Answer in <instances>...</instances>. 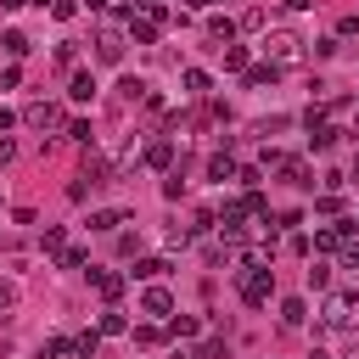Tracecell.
Segmentation results:
<instances>
[{"label": "cell", "instance_id": "obj_14", "mask_svg": "<svg viewBox=\"0 0 359 359\" xmlns=\"http://www.w3.org/2000/svg\"><path fill=\"white\" fill-rule=\"evenodd\" d=\"M208 180H219V185H224V180H236V163H230L224 151H219V157H208Z\"/></svg>", "mask_w": 359, "mask_h": 359}, {"label": "cell", "instance_id": "obj_37", "mask_svg": "<svg viewBox=\"0 0 359 359\" xmlns=\"http://www.w3.org/2000/svg\"><path fill=\"white\" fill-rule=\"evenodd\" d=\"M11 303H17V286H11V280H0V309H11Z\"/></svg>", "mask_w": 359, "mask_h": 359}, {"label": "cell", "instance_id": "obj_15", "mask_svg": "<svg viewBox=\"0 0 359 359\" xmlns=\"http://www.w3.org/2000/svg\"><path fill=\"white\" fill-rule=\"evenodd\" d=\"M123 224V208H101V213H90V230H118Z\"/></svg>", "mask_w": 359, "mask_h": 359}, {"label": "cell", "instance_id": "obj_6", "mask_svg": "<svg viewBox=\"0 0 359 359\" xmlns=\"http://www.w3.org/2000/svg\"><path fill=\"white\" fill-rule=\"evenodd\" d=\"M140 309H146V314H174L168 286H146V292H140Z\"/></svg>", "mask_w": 359, "mask_h": 359}, {"label": "cell", "instance_id": "obj_33", "mask_svg": "<svg viewBox=\"0 0 359 359\" xmlns=\"http://www.w3.org/2000/svg\"><path fill=\"white\" fill-rule=\"evenodd\" d=\"M168 247H191V230L185 224H168Z\"/></svg>", "mask_w": 359, "mask_h": 359}, {"label": "cell", "instance_id": "obj_19", "mask_svg": "<svg viewBox=\"0 0 359 359\" xmlns=\"http://www.w3.org/2000/svg\"><path fill=\"white\" fill-rule=\"evenodd\" d=\"M118 90H123V101H146V90H151V84H146V79H135V73H129V79H123V84H118Z\"/></svg>", "mask_w": 359, "mask_h": 359}, {"label": "cell", "instance_id": "obj_34", "mask_svg": "<svg viewBox=\"0 0 359 359\" xmlns=\"http://www.w3.org/2000/svg\"><path fill=\"white\" fill-rule=\"evenodd\" d=\"M67 348H73V342H67V337H50V342H45V359H62V353H67Z\"/></svg>", "mask_w": 359, "mask_h": 359}, {"label": "cell", "instance_id": "obj_4", "mask_svg": "<svg viewBox=\"0 0 359 359\" xmlns=\"http://www.w3.org/2000/svg\"><path fill=\"white\" fill-rule=\"evenodd\" d=\"M22 123L39 129V135H45V129H62V107H56V101H28V107H22Z\"/></svg>", "mask_w": 359, "mask_h": 359}, {"label": "cell", "instance_id": "obj_42", "mask_svg": "<svg viewBox=\"0 0 359 359\" xmlns=\"http://www.w3.org/2000/svg\"><path fill=\"white\" fill-rule=\"evenodd\" d=\"M6 123H11V112H6V107H0V129H6Z\"/></svg>", "mask_w": 359, "mask_h": 359}, {"label": "cell", "instance_id": "obj_23", "mask_svg": "<svg viewBox=\"0 0 359 359\" xmlns=\"http://www.w3.org/2000/svg\"><path fill=\"white\" fill-rule=\"evenodd\" d=\"M309 286L325 292V286H331V264H309Z\"/></svg>", "mask_w": 359, "mask_h": 359}, {"label": "cell", "instance_id": "obj_31", "mask_svg": "<svg viewBox=\"0 0 359 359\" xmlns=\"http://www.w3.org/2000/svg\"><path fill=\"white\" fill-rule=\"evenodd\" d=\"M241 28H247V34H258V28H264V11H258V6H247V17H241Z\"/></svg>", "mask_w": 359, "mask_h": 359}, {"label": "cell", "instance_id": "obj_29", "mask_svg": "<svg viewBox=\"0 0 359 359\" xmlns=\"http://www.w3.org/2000/svg\"><path fill=\"white\" fill-rule=\"evenodd\" d=\"M73 11H79L73 0H50V17H56V22H73Z\"/></svg>", "mask_w": 359, "mask_h": 359}, {"label": "cell", "instance_id": "obj_16", "mask_svg": "<svg viewBox=\"0 0 359 359\" xmlns=\"http://www.w3.org/2000/svg\"><path fill=\"white\" fill-rule=\"evenodd\" d=\"M280 320H286V325H303V320H309V303H303V297H286V303H280Z\"/></svg>", "mask_w": 359, "mask_h": 359}, {"label": "cell", "instance_id": "obj_35", "mask_svg": "<svg viewBox=\"0 0 359 359\" xmlns=\"http://www.w3.org/2000/svg\"><path fill=\"white\" fill-rule=\"evenodd\" d=\"M337 252H342V264H348V269H359V247H353V241H342Z\"/></svg>", "mask_w": 359, "mask_h": 359}, {"label": "cell", "instance_id": "obj_8", "mask_svg": "<svg viewBox=\"0 0 359 359\" xmlns=\"http://www.w3.org/2000/svg\"><path fill=\"white\" fill-rule=\"evenodd\" d=\"M280 174H286V185H297V191H309V185H314V174H309V163H303V157H286V163H280Z\"/></svg>", "mask_w": 359, "mask_h": 359}, {"label": "cell", "instance_id": "obj_40", "mask_svg": "<svg viewBox=\"0 0 359 359\" xmlns=\"http://www.w3.org/2000/svg\"><path fill=\"white\" fill-rule=\"evenodd\" d=\"M208 6H213V0H191V11H208Z\"/></svg>", "mask_w": 359, "mask_h": 359}, {"label": "cell", "instance_id": "obj_3", "mask_svg": "<svg viewBox=\"0 0 359 359\" xmlns=\"http://www.w3.org/2000/svg\"><path fill=\"white\" fill-rule=\"evenodd\" d=\"M269 292H275V275H269V269L241 275V303H247V309H264V303H269Z\"/></svg>", "mask_w": 359, "mask_h": 359}, {"label": "cell", "instance_id": "obj_7", "mask_svg": "<svg viewBox=\"0 0 359 359\" xmlns=\"http://www.w3.org/2000/svg\"><path fill=\"white\" fill-rule=\"evenodd\" d=\"M95 90H101V84H95V73H73V84H67V95H73L79 107H90V101H95Z\"/></svg>", "mask_w": 359, "mask_h": 359}, {"label": "cell", "instance_id": "obj_18", "mask_svg": "<svg viewBox=\"0 0 359 359\" xmlns=\"http://www.w3.org/2000/svg\"><path fill=\"white\" fill-rule=\"evenodd\" d=\"M208 84H213V79H208L202 67H185V90H191V95H208Z\"/></svg>", "mask_w": 359, "mask_h": 359}, {"label": "cell", "instance_id": "obj_41", "mask_svg": "<svg viewBox=\"0 0 359 359\" xmlns=\"http://www.w3.org/2000/svg\"><path fill=\"white\" fill-rule=\"evenodd\" d=\"M0 6H6V11H17V6H28V0H0Z\"/></svg>", "mask_w": 359, "mask_h": 359}, {"label": "cell", "instance_id": "obj_10", "mask_svg": "<svg viewBox=\"0 0 359 359\" xmlns=\"http://www.w3.org/2000/svg\"><path fill=\"white\" fill-rule=\"evenodd\" d=\"M275 79H280V67H275V62H258V67H247V84H252V90H264V84H275Z\"/></svg>", "mask_w": 359, "mask_h": 359}, {"label": "cell", "instance_id": "obj_1", "mask_svg": "<svg viewBox=\"0 0 359 359\" xmlns=\"http://www.w3.org/2000/svg\"><path fill=\"white\" fill-rule=\"evenodd\" d=\"M303 34H292V28H275V34H264V56L275 62V67H286V62H297L303 56Z\"/></svg>", "mask_w": 359, "mask_h": 359}, {"label": "cell", "instance_id": "obj_44", "mask_svg": "<svg viewBox=\"0 0 359 359\" xmlns=\"http://www.w3.org/2000/svg\"><path fill=\"white\" fill-rule=\"evenodd\" d=\"M353 224H359V213H353Z\"/></svg>", "mask_w": 359, "mask_h": 359}, {"label": "cell", "instance_id": "obj_39", "mask_svg": "<svg viewBox=\"0 0 359 359\" xmlns=\"http://www.w3.org/2000/svg\"><path fill=\"white\" fill-rule=\"evenodd\" d=\"M280 6H286V11H309L314 0H280Z\"/></svg>", "mask_w": 359, "mask_h": 359}, {"label": "cell", "instance_id": "obj_25", "mask_svg": "<svg viewBox=\"0 0 359 359\" xmlns=\"http://www.w3.org/2000/svg\"><path fill=\"white\" fill-rule=\"evenodd\" d=\"M208 34H213V39H230L236 22H230V17H208Z\"/></svg>", "mask_w": 359, "mask_h": 359}, {"label": "cell", "instance_id": "obj_22", "mask_svg": "<svg viewBox=\"0 0 359 359\" xmlns=\"http://www.w3.org/2000/svg\"><path fill=\"white\" fill-rule=\"evenodd\" d=\"M56 264H62V269H84V247H62Z\"/></svg>", "mask_w": 359, "mask_h": 359}, {"label": "cell", "instance_id": "obj_17", "mask_svg": "<svg viewBox=\"0 0 359 359\" xmlns=\"http://www.w3.org/2000/svg\"><path fill=\"white\" fill-rule=\"evenodd\" d=\"M129 34H135L140 45H151V39H157V22H151V17H129Z\"/></svg>", "mask_w": 359, "mask_h": 359}, {"label": "cell", "instance_id": "obj_12", "mask_svg": "<svg viewBox=\"0 0 359 359\" xmlns=\"http://www.w3.org/2000/svg\"><path fill=\"white\" fill-rule=\"evenodd\" d=\"M90 280H95V292H101L107 303H118V297H123V275H90Z\"/></svg>", "mask_w": 359, "mask_h": 359}, {"label": "cell", "instance_id": "obj_2", "mask_svg": "<svg viewBox=\"0 0 359 359\" xmlns=\"http://www.w3.org/2000/svg\"><path fill=\"white\" fill-rule=\"evenodd\" d=\"M320 320H325L331 331H348V325L359 320V292H331L325 309H320Z\"/></svg>", "mask_w": 359, "mask_h": 359}, {"label": "cell", "instance_id": "obj_9", "mask_svg": "<svg viewBox=\"0 0 359 359\" xmlns=\"http://www.w3.org/2000/svg\"><path fill=\"white\" fill-rule=\"evenodd\" d=\"M0 45H6V56H28V50H34V39H28L22 28H6V39H0Z\"/></svg>", "mask_w": 359, "mask_h": 359}, {"label": "cell", "instance_id": "obj_21", "mask_svg": "<svg viewBox=\"0 0 359 359\" xmlns=\"http://www.w3.org/2000/svg\"><path fill=\"white\" fill-rule=\"evenodd\" d=\"M314 213H342V196H337V191H320V196H314Z\"/></svg>", "mask_w": 359, "mask_h": 359}, {"label": "cell", "instance_id": "obj_13", "mask_svg": "<svg viewBox=\"0 0 359 359\" xmlns=\"http://www.w3.org/2000/svg\"><path fill=\"white\" fill-rule=\"evenodd\" d=\"M95 331H101V337H123V331H129V320H123V309H107Z\"/></svg>", "mask_w": 359, "mask_h": 359}, {"label": "cell", "instance_id": "obj_38", "mask_svg": "<svg viewBox=\"0 0 359 359\" xmlns=\"http://www.w3.org/2000/svg\"><path fill=\"white\" fill-rule=\"evenodd\" d=\"M17 157V140H0V163H11Z\"/></svg>", "mask_w": 359, "mask_h": 359}, {"label": "cell", "instance_id": "obj_30", "mask_svg": "<svg viewBox=\"0 0 359 359\" xmlns=\"http://www.w3.org/2000/svg\"><path fill=\"white\" fill-rule=\"evenodd\" d=\"M219 348H224V342H219V337H208L202 348H191V359H219Z\"/></svg>", "mask_w": 359, "mask_h": 359}, {"label": "cell", "instance_id": "obj_43", "mask_svg": "<svg viewBox=\"0 0 359 359\" xmlns=\"http://www.w3.org/2000/svg\"><path fill=\"white\" fill-rule=\"evenodd\" d=\"M353 180H359V157H353Z\"/></svg>", "mask_w": 359, "mask_h": 359}, {"label": "cell", "instance_id": "obj_24", "mask_svg": "<svg viewBox=\"0 0 359 359\" xmlns=\"http://www.w3.org/2000/svg\"><path fill=\"white\" fill-rule=\"evenodd\" d=\"M168 331H174V337H196V314H174Z\"/></svg>", "mask_w": 359, "mask_h": 359}, {"label": "cell", "instance_id": "obj_27", "mask_svg": "<svg viewBox=\"0 0 359 359\" xmlns=\"http://www.w3.org/2000/svg\"><path fill=\"white\" fill-rule=\"evenodd\" d=\"M73 348H79V353H84V359H90V353H95V348H101V331H84V337H73Z\"/></svg>", "mask_w": 359, "mask_h": 359}, {"label": "cell", "instance_id": "obj_32", "mask_svg": "<svg viewBox=\"0 0 359 359\" xmlns=\"http://www.w3.org/2000/svg\"><path fill=\"white\" fill-rule=\"evenodd\" d=\"M224 67H247V45H230L224 50Z\"/></svg>", "mask_w": 359, "mask_h": 359}, {"label": "cell", "instance_id": "obj_5", "mask_svg": "<svg viewBox=\"0 0 359 359\" xmlns=\"http://www.w3.org/2000/svg\"><path fill=\"white\" fill-rule=\"evenodd\" d=\"M95 56H101V62H123V34H118V28H101V34H95Z\"/></svg>", "mask_w": 359, "mask_h": 359}, {"label": "cell", "instance_id": "obj_36", "mask_svg": "<svg viewBox=\"0 0 359 359\" xmlns=\"http://www.w3.org/2000/svg\"><path fill=\"white\" fill-rule=\"evenodd\" d=\"M337 34H342V39H353V34H359V17H342V22H337Z\"/></svg>", "mask_w": 359, "mask_h": 359}, {"label": "cell", "instance_id": "obj_28", "mask_svg": "<svg viewBox=\"0 0 359 359\" xmlns=\"http://www.w3.org/2000/svg\"><path fill=\"white\" fill-rule=\"evenodd\" d=\"M163 196H168V202H180V196H185V180H180V174H168V180H163Z\"/></svg>", "mask_w": 359, "mask_h": 359}, {"label": "cell", "instance_id": "obj_11", "mask_svg": "<svg viewBox=\"0 0 359 359\" xmlns=\"http://www.w3.org/2000/svg\"><path fill=\"white\" fill-rule=\"evenodd\" d=\"M146 163H151V168H168V163H174V140H151V146H146Z\"/></svg>", "mask_w": 359, "mask_h": 359}, {"label": "cell", "instance_id": "obj_20", "mask_svg": "<svg viewBox=\"0 0 359 359\" xmlns=\"http://www.w3.org/2000/svg\"><path fill=\"white\" fill-rule=\"evenodd\" d=\"M163 269H168V258H140V264H135V275H140V280H157Z\"/></svg>", "mask_w": 359, "mask_h": 359}, {"label": "cell", "instance_id": "obj_26", "mask_svg": "<svg viewBox=\"0 0 359 359\" xmlns=\"http://www.w3.org/2000/svg\"><path fill=\"white\" fill-rule=\"evenodd\" d=\"M45 247L62 252V247H67V230H62V224H45Z\"/></svg>", "mask_w": 359, "mask_h": 359}]
</instances>
